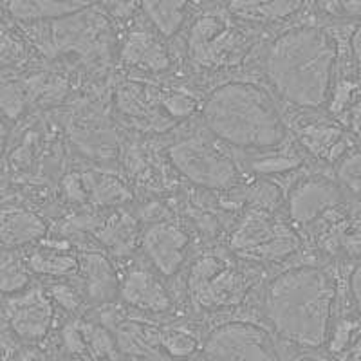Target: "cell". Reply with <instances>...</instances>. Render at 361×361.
<instances>
[{"label": "cell", "mask_w": 361, "mask_h": 361, "mask_svg": "<svg viewBox=\"0 0 361 361\" xmlns=\"http://www.w3.org/2000/svg\"><path fill=\"white\" fill-rule=\"evenodd\" d=\"M338 44L327 29L295 25L267 47L264 73L276 94L300 109H322L333 90Z\"/></svg>", "instance_id": "6da1fadb"}, {"label": "cell", "mask_w": 361, "mask_h": 361, "mask_svg": "<svg viewBox=\"0 0 361 361\" xmlns=\"http://www.w3.org/2000/svg\"><path fill=\"white\" fill-rule=\"evenodd\" d=\"M161 347L173 361L186 360L201 349L199 338L185 327H170L161 331Z\"/></svg>", "instance_id": "4316f807"}, {"label": "cell", "mask_w": 361, "mask_h": 361, "mask_svg": "<svg viewBox=\"0 0 361 361\" xmlns=\"http://www.w3.org/2000/svg\"><path fill=\"white\" fill-rule=\"evenodd\" d=\"M31 271L24 257L15 251H0V296H13L31 286Z\"/></svg>", "instance_id": "d4e9b609"}, {"label": "cell", "mask_w": 361, "mask_h": 361, "mask_svg": "<svg viewBox=\"0 0 361 361\" xmlns=\"http://www.w3.org/2000/svg\"><path fill=\"white\" fill-rule=\"evenodd\" d=\"M190 300L204 311L235 307L246 298L251 280L233 253L208 251L193 260L186 279Z\"/></svg>", "instance_id": "277c9868"}, {"label": "cell", "mask_w": 361, "mask_h": 361, "mask_svg": "<svg viewBox=\"0 0 361 361\" xmlns=\"http://www.w3.org/2000/svg\"><path fill=\"white\" fill-rule=\"evenodd\" d=\"M78 271L83 273L87 293L94 300H109L118 293V275L102 253H85L80 257Z\"/></svg>", "instance_id": "603a6c76"}, {"label": "cell", "mask_w": 361, "mask_h": 361, "mask_svg": "<svg viewBox=\"0 0 361 361\" xmlns=\"http://www.w3.org/2000/svg\"><path fill=\"white\" fill-rule=\"evenodd\" d=\"M214 135L193 134L169 148L170 163L193 185L208 190H228L238 183V169Z\"/></svg>", "instance_id": "8992f818"}, {"label": "cell", "mask_w": 361, "mask_h": 361, "mask_svg": "<svg viewBox=\"0 0 361 361\" xmlns=\"http://www.w3.org/2000/svg\"><path fill=\"white\" fill-rule=\"evenodd\" d=\"M27 58V42L18 33L15 20L0 8V73L22 66Z\"/></svg>", "instance_id": "cb8c5ba5"}, {"label": "cell", "mask_w": 361, "mask_h": 361, "mask_svg": "<svg viewBox=\"0 0 361 361\" xmlns=\"http://www.w3.org/2000/svg\"><path fill=\"white\" fill-rule=\"evenodd\" d=\"M298 247L300 237L295 226L260 206L246 212L230 235V251L246 262H276Z\"/></svg>", "instance_id": "5b68a950"}, {"label": "cell", "mask_w": 361, "mask_h": 361, "mask_svg": "<svg viewBox=\"0 0 361 361\" xmlns=\"http://www.w3.org/2000/svg\"><path fill=\"white\" fill-rule=\"evenodd\" d=\"M202 356L204 361H282L269 333L250 322L214 329L202 345Z\"/></svg>", "instance_id": "9c48e42d"}, {"label": "cell", "mask_w": 361, "mask_h": 361, "mask_svg": "<svg viewBox=\"0 0 361 361\" xmlns=\"http://www.w3.org/2000/svg\"><path fill=\"white\" fill-rule=\"evenodd\" d=\"M202 121L221 143L240 150H269L288 140V127L266 87L255 82H226L202 103Z\"/></svg>", "instance_id": "3957f363"}, {"label": "cell", "mask_w": 361, "mask_h": 361, "mask_svg": "<svg viewBox=\"0 0 361 361\" xmlns=\"http://www.w3.org/2000/svg\"><path fill=\"white\" fill-rule=\"evenodd\" d=\"M24 259L31 273L54 279L74 275L80 267V257L66 244L42 243Z\"/></svg>", "instance_id": "ffe728a7"}, {"label": "cell", "mask_w": 361, "mask_h": 361, "mask_svg": "<svg viewBox=\"0 0 361 361\" xmlns=\"http://www.w3.org/2000/svg\"><path fill=\"white\" fill-rule=\"evenodd\" d=\"M118 293L125 304L137 311L161 314L172 309V298L159 275L145 267H130L118 280Z\"/></svg>", "instance_id": "4fadbf2b"}, {"label": "cell", "mask_w": 361, "mask_h": 361, "mask_svg": "<svg viewBox=\"0 0 361 361\" xmlns=\"http://www.w3.org/2000/svg\"><path fill=\"white\" fill-rule=\"evenodd\" d=\"M340 186L325 177H307L291 188L288 195V214L293 224L311 226L325 215L341 208Z\"/></svg>", "instance_id": "8fae6325"}, {"label": "cell", "mask_w": 361, "mask_h": 361, "mask_svg": "<svg viewBox=\"0 0 361 361\" xmlns=\"http://www.w3.org/2000/svg\"><path fill=\"white\" fill-rule=\"evenodd\" d=\"M141 244L157 275L173 276L185 266L190 237L185 228L176 222H157L145 230Z\"/></svg>", "instance_id": "7c38bea8"}, {"label": "cell", "mask_w": 361, "mask_h": 361, "mask_svg": "<svg viewBox=\"0 0 361 361\" xmlns=\"http://www.w3.org/2000/svg\"><path fill=\"white\" fill-rule=\"evenodd\" d=\"M298 141L305 152L318 159L338 161L349 152V130L334 121H307L298 128Z\"/></svg>", "instance_id": "e0dca14e"}, {"label": "cell", "mask_w": 361, "mask_h": 361, "mask_svg": "<svg viewBox=\"0 0 361 361\" xmlns=\"http://www.w3.org/2000/svg\"><path fill=\"white\" fill-rule=\"evenodd\" d=\"M8 329L17 340L33 345L44 340L54 324V302L40 286H29L24 291L6 296L0 304Z\"/></svg>", "instance_id": "30bf717a"}, {"label": "cell", "mask_w": 361, "mask_h": 361, "mask_svg": "<svg viewBox=\"0 0 361 361\" xmlns=\"http://www.w3.org/2000/svg\"><path fill=\"white\" fill-rule=\"evenodd\" d=\"M325 11L333 13V15H357L360 9V0H322Z\"/></svg>", "instance_id": "4dcf8cb0"}, {"label": "cell", "mask_w": 361, "mask_h": 361, "mask_svg": "<svg viewBox=\"0 0 361 361\" xmlns=\"http://www.w3.org/2000/svg\"><path fill=\"white\" fill-rule=\"evenodd\" d=\"M304 163L300 152L295 147H288L282 143L280 147L260 150L251 159V170L257 173H282L288 170H295L296 166Z\"/></svg>", "instance_id": "484cf974"}, {"label": "cell", "mask_w": 361, "mask_h": 361, "mask_svg": "<svg viewBox=\"0 0 361 361\" xmlns=\"http://www.w3.org/2000/svg\"><path fill=\"white\" fill-rule=\"evenodd\" d=\"M15 361H49V360H47V356H45L38 347H25V349L15 357Z\"/></svg>", "instance_id": "1f68e13d"}, {"label": "cell", "mask_w": 361, "mask_h": 361, "mask_svg": "<svg viewBox=\"0 0 361 361\" xmlns=\"http://www.w3.org/2000/svg\"><path fill=\"white\" fill-rule=\"evenodd\" d=\"M250 40L244 31L224 13H204L193 22L186 38V53L193 66L222 69L240 63Z\"/></svg>", "instance_id": "52a82bcc"}, {"label": "cell", "mask_w": 361, "mask_h": 361, "mask_svg": "<svg viewBox=\"0 0 361 361\" xmlns=\"http://www.w3.org/2000/svg\"><path fill=\"white\" fill-rule=\"evenodd\" d=\"M116 347L130 361H173L161 347V331L140 322H125L116 331Z\"/></svg>", "instance_id": "d6986e66"}, {"label": "cell", "mask_w": 361, "mask_h": 361, "mask_svg": "<svg viewBox=\"0 0 361 361\" xmlns=\"http://www.w3.org/2000/svg\"><path fill=\"white\" fill-rule=\"evenodd\" d=\"M92 6V0H4L8 17L27 25L60 20Z\"/></svg>", "instance_id": "ac0fdd59"}, {"label": "cell", "mask_w": 361, "mask_h": 361, "mask_svg": "<svg viewBox=\"0 0 361 361\" xmlns=\"http://www.w3.org/2000/svg\"><path fill=\"white\" fill-rule=\"evenodd\" d=\"M90 195L102 204H119L128 199V192L118 179L109 176H96L94 180L89 183Z\"/></svg>", "instance_id": "83f0119b"}, {"label": "cell", "mask_w": 361, "mask_h": 361, "mask_svg": "<svg viewBox=\"0 0 361 361\" xmlns=\"http://www.w3.org/2000/svg\"><path fill=\"white\" fill-rule=\"evenodd\" d=\"M350 293H353L354 304H360V267H354L353 275H350Z\"/></svg>", "instance_id": "836d02e7"}, {"label": "cell", "mask_w": 361, "mask_h": 361, "mask_svg": "<svg viewBox=\"0 0 361 361\" xmlns=\"http://www.w3.org/2000/svg\"><path fill=\"white\" fill-rule=\"evenodd\" d=\"M336 177L340 180V185L349 190L353 195L360 193L361 186V169H360V154L356 148H350L349 152H345L343 156L338 159Z\"/></svg>", "instance_id": "f1b7e54d"}, {"label": "cell", "mask_w": 361, "mask_h": 361, "mask_svg": "<svg viewBox=\"0 0 361 361\" xmlns=\"http://www.w3.org/2000/svg\"><path fill=\"white\" fill-rule=\"evenodd\" d=\"M140 4L159 37L172 38L185 27L190 0H140Z\"/></svg>", "instance_id": "7402d4cb"}, {"label": "cell", "mask_w": 361, "mask_h": 361, "mask_svg": "<svg viewBox=\"0 0 361 361\" xmlns=\"http://www.w3.org/2000/svg\"><path fill=\"white\" fill-rule=\"evenodd\" d=\"M8 141H9V127L8 121H6L2 116H0V159L6 154V148H8Z\"/></svg>", "instance_id": "d6a6232c"}, {"label": "cell", "mask_w": 361, "mask_h": 361, "mask_svg": "<svg viewBox=\"0 0 361 361\" xmlns=\"http://www.w3.org/2000/svg\"><path fill=\"white\" fill-rule=\"evenodd\" d=\"M304 0H230V15L238 20L271 24L298 13Z\"/></svg>", "instance_id": "44dd1931"}, {"label": "cell", "mask_w": 361, "mask_h": 361, "mask_svg": "<svg viewBox=\"0 0 361 361\" xmlns=\"http://www.w3.org/2000/svg\"><path fill=\"white\" fill-rule=\"evenodd\" d=\"M0 356H2V349H0Z\"/></svg>", "instance_id": "e575fe53"}, {"label": "cell", "mask_w": 361, "mask_h": 361, "mask_svg": "<svg viewBox=\"0 0 361 361\" xmlns=\"http://www.w3.org/2000/svg\"><path fill=\"white\" fill-rule=\"evenodd\" d=\"M98 4L99 8L105 9L111 17L125 20L134 13L135 6L140 4V0H92V4Z\"/></svg>", "instance_id": "f546056e"}, {"label": "cell", "mask_w": 361, "mask_h": 361, "mask_svg": "<svg viewBox=\"0 0 361 361\" xmlns=\"http://www.w3.org/2000/svg\"><path fill=\"white\" fill-rule=\"evenodd\" d=\"M63 345L71 361H119L114 336L90 322H71L63 329Z\"/></svg>", "instance_id": "5bb4252c"}, {"label": "cell", "mask_w": 361, "mask_h": 361, "mask_svg": "<svg viewBox=\"0 0 361 361\" xmlns=\"http://www.w3.org/2000/svg\"><path fill=\"white\" fill-rule=\"evenodd\" d=\"M336 283L327 269L296 266L271 280L266 289V318L282 340L318 349L333 327Z\"/></svg>", "instance_id": "7a4b0ae2"}, {"label": "cell", "mask_w": 361, "mask_h": 361, "mask_svg": "<svg viewBox=\"0 0 361 361\" xmlns=\"http://www.w3.org/2000/svg\"><path fill=\"white\" fill-rule=\"evenodd\" d=\"M45 49L54 54L102 58L109 51L112 31L107 17L94 4L60 20L47 22Z\"/></svg>", "instance_id": "ba28073f"}, {"label": "cell", "mask_w": 361, "mask_h": 361, "mask_svg": "<svg viewBox=\"0 0 361 361\" xmlns=\"http://www.w3.org/2000/svg\"><path fill=\"white\" fill-rule=\"evenodd\" d=\"M47 233L44 219L27 206L0 204V251H17L33 246Z\"/></svg>", "instance_id": "9a60e30c"}, {"label": "cell", "mask_w": 361, "mask_h": 361, "mask_svg": "<svg viewBox=\"0 0 361 361\" xmlns=\"http://www.w3.org/2000/svg\"><path fill=\"white\" fill-rule=\"evenodd\" d=\"M125 66L147 73H164L172 66L170 54L159 35L150 33L147 29H134L127 35L119 51Z\"/></svg>", "instance_id": "2e32d148"}]
</instances>
